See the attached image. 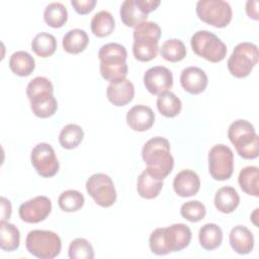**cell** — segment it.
I'll use <instances>...</instances> for the list:
<instances>
[{"label": "cell", "instance_id": "6da1fadb", "mask_svg": "<svg viewBox=\"0 0 259 259\" xmlns=\"http://www.w3.org/2000/svg\"><path fill=\"white\" fill-rule=\"evenodd\" d=\"M191 241V231L185 224H174L154 230L149 239L151 251L156 255H166L185 249Z\"/></svg>", "mask_w": 259, "mask_h": 259}, {"label": "cell", "instance_id": "7a4b0ae2", "mask_svg": "<svg viewBox=\"0 0 259 259\" xmlns=\"http://www.w3.org/2000/svg\"><path fill=\"white\" fill-rule=\"evenodd\" d=\"M142 158L147 165V170L158 179L166 178L174 167L169 141L162 137L152 138L144 145Z\"/></svg>", "mask_w": 259, "mask_h": 259}, {"label": "cell", "instance_id": "3957f363", "mask_svg": "<svg viewBox=\"0 0 259 259\" xmlns=\"http://www.w3.org/2000/svg\"><path fill=\"white\" fill-rule=\"evenodd\" d=\"M127 53L123 46L116 42L103 45L99 52L100 74L110 83H116L125 79L127 75Z\"/></svg>", "mask_w": 259, "mask_h": 259}, {"label": "cell", "instance_id": "277c9868", "mask_svg": "<svg viewBox=\"0 0 259 259\" xmlns=\"http://www.w3.org/2000/svg\"><path fill=\"white\" fill-rule=\"evenodd\" d=\"M26 95L35 116L47 118L56 113L58 102L54 97V86L48 78L35 77L32 79L26 87Z\"/></svg>", "mask_w": 259, "mask_h": 259}, {"label": "cell", "instance_id": "5b68a950", "mask_svg": "<svg viewBox=\"0 0 259 259\" xmlns=\"http://www.w3.org/2000/svg\"><path fill=\"white\" fill-rule=\"evenodd\" d=\"M161 36L160 26L153 21H145L134 30V57L140 62H149L158 55V42Z\"/></svg>", "mask_w": 259, "mask_h": 259}, {"label": "cell", "instance_id": "8992f818", "mask_svg": "<svg viewBox=\"0 0 259 259\" xmlns=\"http://www.w3.org/2000/svg\"><path fill=\"white\" fill-rule=\"evenodd\" d=\"M228 137L242 158L251 160L258 157L259 138L251 122L245 119L234 121L229 126Z\"/></svg>", "mask_w": 259, "mask_h": 259}, {"label": "cell", "instance_id": "52a82bcc", "mask_svg": "<svg viewBox=\"0 0 259 259\" xmlns=\"http://www.w3.org/2000/svg\"><path fill=\"white\" fill-rule=\"evenodd\" d=\"M25 247L36 258L53 259L60 254L62 242L60 237L52 231L32 230L26 236Z\"/></svg>", "mask_w": 259, "mask_h": 259}, {"label": "cell", "instance_id": "ba28073f", "mask_svg": "<svg viewBox=\"0 0 259 259\" xmlns=\"http://www.w3.org/2000/svg\"><path fill=\"white\" fill-rule=\"evenodd\" d=\"M190 45L194 54L211 63L223 61L228 51L226 45L208 30L196 31L191 36Z\"/></svg>", "mask_w": 259, "mask_h": 259}, {"label": "cell", "instance_id": "9c48e42d", "mask_svg": "<svg viewBox=\"0 0 259 259\" xmlns=\"http://www.w3.org/2000/svg\"><path fill=\"white\" fill-rule=\"evenodd\" d=\"M259 52L256 45L252 42H241L237 45L228 60V69L236 78L249 76L258 62Z\"/></svg>", "mask_w": 259, "mask_h": 259}, {"label": "cell", "instance_id": "30bf717a", "mask_svg": "<svg viewBox=\"0 0 259 259\" xmlns=\"http://www.w3.org/2000/svg\"><path fill=\"white\" fill-rule=\"evenodd\" d=\"M196 13L200 20L214 27H226L232 20V8L224 0H199Z\"/></svg>", "mask_w": 259, "mask_h": 259}, {"label": "cell", "instance_id": "8fae6325", "mask_svg": "<svg viewBox=\"0 0 259 259\" xmlns=\"http://www.w3.org/2000/svg\"><path fill=\"white\" fill-rule=\"evenodd\" d=\"M234 170V153L226 145L213 146L208 153V171L219 181L228 180Z\"/></svg>", "mask_w": 259, "mask_h": 259}, {"label": "cell", "instance_id": "7c38bea8", "mask_svg": "<svg viewBox=\"0 0 259 259\" xmlns=\"http://www.w3.org/2000/svg\"><path fill=\"white\" fill-rule=\"evenodd\" d=\"M86 190L94 201L102 207H109L116 200L113 181L104 173H95L90 176L86 182Z\"/></svg>", "mask_w": 259, "mask_h": 259}, {"label": "cell", "instance_id": "4fadbf2b", "mask_svg": "<svg viewBox=\"0 0 259 259\" xmlns=\"http://www.w3.org/2000/svg\"><path fill=\"white\" fill-rule=\"evenodd\" d=\"M159 0H125L119 10L122 23L128 27H137L147 21L148 14L159 5Z\"/></svg>", "mask_w": 259, "mask_h": 259}, {"label": "cell", "instance_id": "5bb4252c", "mask_svg": "<svg viewBox=\"0 0 259 259\" xmlns=\"http://www.w3.org/2000/svg\"><path fill=\"white\" fill-rule=\"evenodd\" d=\"M30 161L41 177H52L59 171V161L55 150L47 143H39L31 151Z\"/></svg>", "mask_w": 259, "mask_h": 259}, {"label": "cell", "instance_id": "9a60e30c", "mask_svg": "<svg viewBox=\"0 0 259 259\" xmlns=\"http://www.w3.org/2000/svg\"><path fill=\"white\" fill-rule=\"evenodd\" d=\"M52 210L51 199L47 196H35L23 202L18 209L20 219L28 224H36L45 221Z\"/></svg>", "mask_w": 259, "mask_h": 259}, {"label": "cell", "instance_id": "2e32d148", "mask_svg": "<svg viewBox=\"0 0 259 259\" xmlns=\"http://www.w3.org/2000/svg\"><path fill=\"white\" fill-rule=\"evenodd\" d=\"M144 84L150 93L160 95L172 87L173 75L168 68L155 66L148 69L144 74Z\"/></svg>", "mask_w": 259, "mask_h": 259}, {"label": "cell", "instance_id": "e0dca14e", "mask_svg": "<svg viewBox=\"0 0 259 259\" xmlns=\"http://www.w3.org/2000/svg\"><path fill=\"white\" fill-rule=\"evenodd\" d=\"M155 121L154 111L146 105H135L126 113V122L136 132H145L151 128Z\"/></svg>", "mask_w": 259, "mask_h": 259}, {"label": "cell", "instance_id": "ac0fdd59", "mask_svg": "<svg viewBox=\"0 0 259 259\" xmlns=\"http://www.w3.org/2000/svg\"><path fill=\"white\" fill-rule=\"evenodd\" d=\"M207 82L206 74L198 67H187L181 72V86L191 94H199L204 91Z\"/></svg>", "mask_w": 259, "mask_h": 259}, {"label": "cell", "instance_id": "d6986e66", "mask_svg": "<svg viewBox=\"0 0 259 259\" xmlns=\"http://www.w3.org/2000/svg\"><path fill=\"white\" fill-rule=\"evenodd\" d=\"M173 188L181 197L193 196L200 188L199 177L192 170H182L174 177Z\"/></svg>", "mask_w": 259, "mask_h": 259}, {"label": "cell", "instance_id": "ffe728a7", "mask_svg": "<svg viewBox=\"0 0 259 259\" xmlns=\"http://www.w3.org/2000/svg\"><path fill=\"white\" fill-rule=\"evenodd\" d=\"M106 96L113 105L123 106L130 103L135 96L134 84L127 79L110 83L106 89Z\"/></svg>", "mask_w": 259, "mask_h": 259}, {"label": "cell", "instance_id": "44dd1931", "mask_svg": "<svg viewBox=\"0 0 259 259\" xmlns=\"http://www.w3.org/2000/svg\"><path fill=\"white\" fill-rule=\"evenodd\" d=\"M230 245L233 250L241 255L249 254L254 248V237L251 231L244 226H236L229 236Z\"/></svg>", "mask_w": 259, "mask_h": 259}, {"label": "cell", "instance_id": "7402d4cb", "mask_svg": "<svg viewBox=\"0 0 259 259\" xmlns=\"http://www.w3.org/2000/svg\"><path fill=\"white\" fill-rule=\"evenodd\" d=\"M163 180L153 176L147 169H145L138 177L137 190L141 197L146 199H153L157 197L162 190Z\"/></svg>", "mask_w": 259, "mask_h": 259}, {"label": "cell", "instance_id": "603a6c76", "mask_svg": "<svg viewBox=\"0 0 259 259\" xmlns=\"http://www.w3.org/2000/svg\"><path fill=\"white\" fill-rule=\"evenodd\" d=\"M239 203L240 196L232 186H224L215 192L214 205L217 209L223 213L233 212L238 207Z\"/></svg>", "mask_w": 259, "mask_h": 259}, {"label": "cell", "instance_id": "cb8c5ba5", "mask_svg": "<svg viewBox=\"0 0 259 259\" xmlns=\"http://www.w3.org/2000/svg\"><path fill=\"white\" fill-rule=\"evenodd\" d=\"M89 42V37L85 30L74 28L69 30L63 37V49L69 54H80Z\"/></svg>", "mask_w": 259, "mask_h": 259}, {"label": "cell", "instance_id": "d4e9b609", "mask_svg": "<svg viewBox=\"0 0 259 259\" xmlns=\"http://www.w3.org/2000/svg\"><path fill=\"white\" fill-rule=\"evenodd\" d=\"M9 68L15 75L25 77L34 71L35 62L27 52L18 51L11 55L9 59Z\"/></svg>", "mask_w": 259, "mask_h": 259}, {"label": "cell", "instance_id": "484cf974", "mask_svg": "<svg viewBox=\"0 0 259 259\" xmlns=\"http://www.w3.org/2000/svg\"><path fill=\"white\" fill-rule=\"evenodd\" d=\"M200 246L208 251L217 249L223 241V231L215 224H205L198 233Z\"/></svg>", "mask_w": 259, "mask_h": 259}, {"label": "cell", "instance_id": "4316f807", "mask_svg": "<svg viewBox=\"0 0 259 259\" xmlns=\"http://www.w3.org/2000/svg\"><path fill=\"white\" fill-rule=\"evenodd\" d=\"M259 170L256 166H247L240 171L238 182L241 189L255 197L259 196Z\"/></svg>", "mask_w": 259, "mask_h": 259}, {"label": "cell", "instance_id": "83f0119b", "mask_svg": "<svg viewBox=\"0 0 259 259\" xmlns=\"http://www.w3.org/2000/svg\"><path fill=\"white\" fill-rule=\"evenodd\" d=\"M20 233L18 229L7 222L0 224V248L6 252H12L19 247Z\"/></svg>", "mask_w": 259, "mask_h": 259}, {"label": "cell", "instance_id": "f1b7e54d", "mask_svg": "<svg viewBox=\"0 0 259 259\" xmlns=\"http://www.w3.org/2000/svg\"><path fill=\"white\" fill-rule=\"evenodd\" d=\"M91 30L94 35L104 37L109 35L114 29V18L110 12L102 10L97 12L91 19Z\"/></svg>", "mask_w": 259, "mask_h": 259}, {"label": "cell", "instance_id": "f546056e", "mask_svg": "<svg viewBox=\"0 0 259 259\" xmlns=\"http://www.w3.org/2000/svg\"><path fill=\"white\" fill-rule=\"evenodd\" d=\"M157 107L160 113L166 117H175L181 111L180 99L171 91H166L159 95L157 99Z\"/></svg>", "mask_w": 259, "mask_h": 259}, {"label": "cell", "instance_id": "4dcf8cb0", "mask_svg": "<svg viewBox=\"0 0 259 259\" xmlns=\"http://www.w3.org/2000/svg\"><path fill=\"white\" fill-rule=\"evenodd\" d=\"M46 23L54 28L62 27L68 19L67 8L60 2H53L47 5L44 11Z\"/></svg>", "mask_w": 259, "mask_h": 259}, {"label": "cell", "instance_id": "1f68e13d", "mask_svg": "<svg viewBox=\"0 0 259 259\" xmlns=\"http://www.w3.org/2000/svg\"><path fill=\"white\" fill-rule=\"evenodd\" d=\"M31 50L38 57L48 58L57 50L56 37L48 32L37 33L31 41Z\"/></svg>", "mask_w": 259, "mask_h": 259}, {"label": "cell", "instance_id": "d6a6232c", "mask_svg": "<svg viewBox=\"0 0 259 259\" xmlns=\"http://www.w3.org/2000/svg\"><path fill=\"white\" fill-rule=\"evenodd\" d=\"M83 137L84 132L80 125L69 123L62 128L59 135V142L64 149L72 150L80 145Z\"/></svg>", "mask_w": 259, "mask_h": 259}, {"label": "cell", "instance_id": "836d02e7", "mask_svg": "<svg viewBox=\"0 0 259 259\" xmlns=\"http://www.w3.org/2000/svg\"><path fill=\"white\" fill-rule=\"evenodd\" d=\"M160 55L168 62H179L185 58L186 48L180 39H167L160 48Z\"/></svg>", "mask_w": 259, "mask_h": 259}, {"label": "cell", "instance_id": "e575fe53", "mask_svg": "<svg viewBox=\"0 0 259 259\" xmlns=\"http://www.w3.org/2000/svg\"><path fill=\"white\" fill-rule=\"evenodd\" d=\"M85 199L81 192L78 190L70 189L61 193L58 199L59 206L62 210L67 212H73L81 209L84 205Z\"/></svg>", "mask_w": 259, "mask_h": 259}, {"label": "cell", "instance_id": "d590c367", "mask_svg": "<svg viewBox=\"0 0 259 259\" xmlns=\"http://www.w3.org/2000/svg\"><path fill=\"white\" fill-rule=\"evenodd\" d=\"M68 255L71 259H93L94 250L86 239L77 238L70 243Z\"/></svg>", "mask_w": 259, "mask_h": 259}, {"label": "cell", "instance_id": "8d00e7d4", "mask_svg": "<svg viewBox=\"0 0 259 259\" xmlns=\"http://www.w3.org/2000/svg\"><path fill=\"white\" fill-rule=\"evenodd\" d=\"M180 213L185 220L191 223H196L204 218L206 209L202 202L198 200H190L181 205Z\"/></svg>", "mask_w": 259, "mask_h": 259}, {"label": "cell", "instance_id": "74e56055", "mask_svg": "<svg viewBox=\"0 0 259 259\" xmlns=\"http://www.w3.org/2000/svg\"><path fill=\"white\" fill-rule=\"evenodd\" d=\"M71 5L77 13L84 15L94 9L96 5V0H72Z\"/></svg>", "mask_w": 259, "mask_h": 259}, {"label": "cell", "instance_id": "f35d334b", "mask_svg": "<svg viewBox=\"0 0 259 259\" xmlns=\"http://www.w3.org/2000/svg\"><path fill=\"white\" fill-rule=\"evenodd\" d=\"M11 215V203L5 197H1V222H6Z\"/></svg>", "mask_w": 259, "mask_h": 259}, {"label": "cell", "instance_id": "ab89813d", "mask_svg": "<svg viewBox=\"0 0 259 259\" xmlns=\"http://www.w3.org/2000/svg\"><path fill=\"white\" fill-rule=\"evenodd\" d=\"M258 2L257 1H248L246 3V12L250 18L255 20L258 19Z\"/></svg>", "mask_w": 259, "mask_h": 259}]
</instances>
